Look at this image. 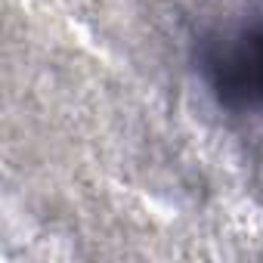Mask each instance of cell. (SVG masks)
Masks as SVG:
<instances>
[{"label":"cell","mask_w":263,"mask_h":263,"mask_svg":"<svg viewBox=\"0 0 263 263\" xmlns=\"http://www.w3.org/2000/svg\"><path fill=\"white\" fill-rule=\"evenodd\" d=\"M211 81L226 105L263 111V25L223 41L208 62Z\"/></svg>","instance_id":"cell-1"}]
</instances>
